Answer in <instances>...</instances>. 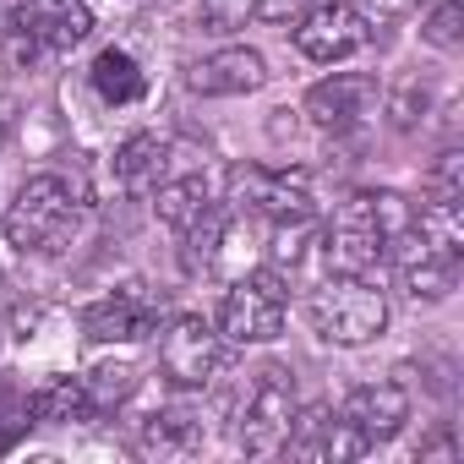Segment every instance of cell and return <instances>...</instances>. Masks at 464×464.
Returning <instances> with one entry per match:
<instances>
[{"instance_id": "6da1fadb", "label": "cell", "mask_w": 464, "mask_h": 464, "mask_svg": "<svg viewBox=\"0 0 464 464\" xmlns=\"http://www.w3.org/2000/svg\"><path fill=\"white\" fill-rule=\"evenodd\" d=\"M410 224H415V208L399 191H355L323 236L328 274H372L388 257V241L404 236Z\"/></svg>"}, {"instance_id": "7a4b0ae2", "label": "cell", "mask_w": 464, "mask_h": 464, "mask_svg": "<svg viewBox=\"0 0 464 464\" xmlns=\"http://www.w3.org/2000/svg\"><path fill=\"white\" fill-rule=\"evenodd\" d=\"M306 317H312V334L323 344L355 350L388 328V295L372 285V274H328V285L312 290Z\"/></svg>"}, {"instance_id": "3957f363", "label": "cell", "mask_w": 464, "mask_h": 464, "mask_svg": "<svg viewBox=\"0 0 464 464\" xmlns=\"http://www.w3.org/2000/svg\"><path fill=\"white\" fill-rule=\"evenodd\" d=\"M77 229V191L61 175H28L6 208V241L17 252H61Z\"/></svg>"}, {"instance_id": "277c9868", "label": "cell", "mask_w": 464, "mask_h": 464, "mask_svg": "<svg viewBox=\"0 0 464 464\" xmlns=\"http://www.w3.org/2000/svg\"><path fill=\"white\" fill-rule=\"evenodd\" d=\"M290 317V285L274 268L236 274L218 301V334L229 344H274Z\"/></svg>"}, {"instance_id": "5b68a950", "label": "cell", "mask_w": 464, "mask_h": 464, "mask_svg": "<svg viewBox=\"0 0 464 464\" xmlns=\"http://www.w3.org/2000/svg\"><path fill=\"white\" fill-rule=\"evenodd\" d=\"M290 420H295V377L290 366H263L236 410V448L246 459H274L290 442Z\"/></svg>"}, {"instance_id": "8992f818", "label": "cell", "mask_w": 464, "mask_h": 464, "mask_svg": "<svg viewBox=\"0 0 464 464\" xmlns=\"http://www.w3.org/2000/svg\"><path fill=\"white\" fill-rule=\"evenodd\" d=\"M229 361V344L213 323H202L197 312H175L169 323H159V366L175 388H208Z\"/></svg>"}, {"instance_id": "52a82bcc", "label": "cell", "mask_w": 464, "mask_h": 464, "mask_svg": "<svg viewBox=\"0 0 464 464\" xmlns=\"http://www.w3.org/2000/svg\"><path fill=\"white\" fill-rule=\"evenodd\" d=\"M229 208L241 213H263L268 224L285 218H312V180L301 169H263V164H236L229 169Z\"/></svg>"}, {"instance_id": "ba28073f", "label": "cell", "mask_w": 464, "mask_h": 464, "mask_svg": "<svg viewBox=\"0 0 464 464\" xmlns=\"http://www.w3.org/2000/svg\"><path fill=\"white\" fill-rule=\"evenodd\" d=\"M388 257H393L399 285H404L410 301H442V295H453V285H459V246L426 236L420 224H410L404 236L388 241Z\"/></svg>"}, {"instance_id": "9c48e42d", "label": "cell", "mask_w": 464, "mask_h": 464, "mask_svg": "<svg viewBox=\"0 0 464 464\" xmlns=\"http://www.w3.org/2000/svg\"><path fill=\"white\" fill-rule=\"evenodd\" d=\"M372 39V23L366 12L344 6V0H317L295 17V50L317 66H334V61H350L361 44Z\"/></svg>"}, {"instance_id": "30bf717a", "label": "cell", "mask_w": 464, "mask_h": 464, "mask_svg": "<svg viewBox=\"0 0 464 464\" xmlns=\"http://www.w3.org/2000/svg\"><path fill=\"white\" fill-rule=\"evenodd\" d=\"M153 328H159V301L137 285L110 290L82 312V334L93 344H131V339H148Z\"/></svg>"}, {"instance_id": "8fae6325", "label": "cell", "mask_w": 464, "mask_h": 464, "mask_svg": "<svg viewBox=\"0 0 464 464\" xmlns=\"http://www.w3.org/2000/svg\"><path fill=\"white\" fill-rule=\"evenodd\" d=\"M377 99H382V93H377V82H372L366 72H334V77L312 82L306 115H312V126H323V131H350V126L372 121Z\"/></svg>"}, {"instance_id": "7c38bea8", "label": "cell", "mask_w": 464, "mask_h": 464, "mask_svg": "<svg viewBox=\"0 0 464 464\" xmlns=\"http://www.w3.org/2000/svg\"><path fill=\"white\" fill-rule=\"evenodd\" d=\"M12 34L50 44V50H77L93 34V12H88V0H17Z\"/></svg>"}, {"instance_id": "4fadbf2b", "label": "cell", "mask_w": 464, "mask_h": 464, "mask_svg": "<svg viewBox=\"0 0 464 464\" xmlns=\"http://www.w3.org/2000/svg\"><path fill=\"white\" fill-rule=\"evenodd\" d=\"M263 82H268V61L246 44L213 50V55L191 61V72H186V88L202 99H241V93H257Z\"/></svg>"}, {"instance_id": "5bb4252c", "label": "cell", "mask_w": 464, "mask_h": 464, "mask_svg": "<svg viewBox=\"0 0 464 464\" xmlns=\"http://www.w3.org/2000/svg\"><path fill=\"white\" fill-rule=\"evenodd\" d=\"M339 420H344L366 448L393 442V437L404 431V420H410V393H404L399 382H366V388H355V393L339 404Z\"/></svg>"}, {"instance_id": "9a60e30c", "label": "cell", "mask_w": 464, "mask_h": 464, "mask_svg": "<svg viewBox=\"0 0 464 464\" xmlns=\"http://www.w3.org/2000/svg\"><path fill=\"white\" fill-rule=\"evenodd\" d=\"M137 448L148 459H186V453L202 448V420L191 410H153L137 426Z\"/></svg>"}, {"instance_id": "2e32d148", "label": "cell", "mask_w": 464, "mask_h": 464, "mask_svg": "<svg viewBox=\"0 0 464 464\" xmlns=\"http://www.w3.org/2000/svg\"><path fill=\"white\" fill-rule=\"evenodd\" d=\"M34 426H72V420H93V399L82 377H50L28 393Z\"/></svg>"}, {"instance_id": "e0dca14e", "label": "cell", "mask_w": 464, "mask_h": 464, "mask_svg": "<svg viewBox=\"0 0 464 464\" xmlns=\"http://www.w3.org/2000/svg\"><path fill=\"white\" fill-rule=\"evenodd\" d=\"M164 159H169V142L153 137V131H137L115 148V180L121 191H153L159 175H164Z\"/></svg>"}, {"instance_id": "ac0fdd59", "label": "cell", "mask_w": 464, "mask_h": 464, "mask_svg": "<svg viewBox=\"0 0 464 464\" xmlns=\"http://www.w3.org/2000/svg\"><path fill=\"white\" fill-rule=\"evenodd\" d=\"M208 208H213V186H208V175H180V180H159V186H153V213H159L169 229L197 224Z\"/></svg>"}, {"instance_id": "d6986e66", "label": "cell", "mask_w": 464, "mask_h": 464, "mask_svg": "<svg viewBox=\"0 0 464 464\" xmlns=\"http://www.w3.org/2000/svg\"><path fill=\"white\" fill-rule=\"evenodd\" d=\"M93 93L104 99V104H131V99H142V66L126 55V50H104L99 61H93Z\"/></svg>"}, {"instance_id": "ffe728a7", "label": "cell", "mask_w": 464, "mask_h": 464, "mask_svg": "<svg viewBox=\"0 0 464 464\" xmlns=\"http://www.w3.org/2000/svg\"><path fill=\"white\" fill-rule=\"evenodd\" d=\"M82 382H88L93 415H104V410H115V404H126V399L137 393V366H131V361H99Z\"/></svg>"}, {"instance_id": "44dd1931", "label": "cell", "mask_w": 464, "mask_h": 464, "mask_svg": "<svg viewBox=\"0 0 464 464\" xmlns=\"http://www.w3.org/2000/svg\"><path fill=\"white\" fill-rule=\"evenodd\" d=\"M459 28H464V6H459V0H431V12L420 23V39L437 44V50H459V39H464Z\"/></svg>"}, {"instance_id": "7402d4cb", "label": "cell", "mask_w": 464, "mask_h": 464, "mask_svg": "<svg viewBox=\"0 0 464 464\" xmlns=\"http://www.w3.org/2000/svg\"><path fill=\"white\" fill-rule=\"evenodd\" d=\"M426 197L431 202H464V159H459V148L437 153L431 180H426Z\"/></svg>"}, {"instance_id": "603a6c76", "label": "cell", "mask_w": 464, "mask_h": 464, "mask_svg": "<svg viewBox=\"0 0 464 464\" xmlns=\"http://www.w3.org/2000/svg\"><path fill=\"white\" fill-rule=\"evenodd\" d=\"M28 426H34L28 393H17L12 382H0V448H17V437H28Z\"/></svg>"}, {"instance_id": "cb8c5ba5", "label": "cell", "mask_w": 464, "mask_h": 464, "mask_svg": "<svg viewBox=\"0 0 464 464\" xmlns=\"http://www.w3.org/2000/svg\"><path fill=\"white\" fill-rule=\"evenodd\" d=\"M246 17H252V0H202L197 6L202 34H236V28H246Z\"/></svg>"}, {"instance_id": "d4e9b609", "label": "cell", "mask_w": 464, "mask_h": 464, "mask_svg": "<svg viewBox=\"0 0 464 464\" xmlns=\"http://www.w3.org/2000/svg\"><path fill=\"white\" fill-rule=\"evenodd\" d=\"M306 6H317V0H252V17L257 23H295Z\"/></svg>"}, {"instance_id": "484cf974", "label": "cell", "mask_w": 464, "mask_h": 464, "mask_svg": "<svg viewBox=\"0 0 464 464\" xmlns=\"http://www.w3.org/2000/svg\"><path fill=\"white\" fill-rule=\"evenodd\" d=\"M415 459H420V464H426V459H459V442H453V431H437L431 442H420V453H415Z\"/></svg>"}, {"instance_id": "4316f807", "label": "cell", "mask_w": 464, "mask_h": 464, "mask_svg": "<svg viewBox=\"0 0 464 464\" xmlns=\"http://www.w3.org/2000/svg\"><path fill=\"white\" fill-rule=\"evenodd\" d=\"M366 6L377 12V17H404V12H415L420 0H366Z\"/></svg>"}, {"instance_id": "83f0119b", "label": "cell", "mask_w": 464, "mask_h": 464, "mask_svg": "<svg viewBox=\"0 0 464 464\" xmlns=\"http://www.w3.org/2000/svg\"><path fill=\"white\" fill-rule=\"evenodd\" d=\"M0 306H6V274H0Z\"/></svg>"}, {"instance_id": "f1b7e54d", "label": "cell", "mask_w": 464, "mask_h": 464, "mask_svg": "<svg viewBox=\"0 0 464 464\" xmlns=\"http://www.w3.org/2000/svg\"><path fill=\"white\" fill-rule=\"evenodd\" d=\"M0 142H6V115H0Z\"/></svg>"}]
</instances>
